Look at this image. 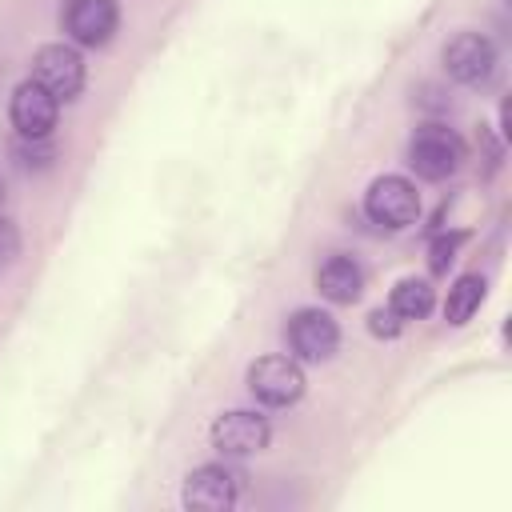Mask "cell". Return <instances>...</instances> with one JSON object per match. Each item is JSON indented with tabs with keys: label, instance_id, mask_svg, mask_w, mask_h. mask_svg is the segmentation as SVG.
<instances>
[{
	"label": "cell",
	"instance_id": "9c48e42d",
	"mask_svg": "<svg viewBox=\"0 0 512 512\" xmlns=\"http://www.w3.org/2000/svg\"><path fill=\"white\" fill-rule=\"evenodd\" d=\"M60 24L68 32V44L104 48L120 28V8H116V0H64Z\"/></svg>",
	"mask_w": 512,
	"mask_h": 512
},
{
	"label": "cell",
	"instance_id": "6da1fadb",
	"mask_svg": "<svg viewBox=\"0 0 512 512\" xmlns=\"http://www.w3.org/2000/svg\"><path fill=\"white\" fill-rule=\"evenodd\" d=\"M408 164L420 180H448L452 172H460L464 164V140L456 128L440 124V120H428L412 132L408 140Z\"/></svg>",
	"mask_w": 512,
	"mask_h": 512
},
{
	"label": "cell",
	"instance_id": "ba28073f",
	"mask_svg": "<svg viewBox=\"0 0 512 512\" xmlns=\"http://www.w3.org/2000/svg\"><path fill=\"white\" fill-rule=\"evenodd\" d=\"M8 120H12V128H16L20 140H48L52 128H56V120H60V100L44 84H36L28 76V80H20L12 88Z\"/></svg>",
	"mask_w": 512,
	"mask_h": 512
},
{
	"label": "cell",
	"instance_id": "5b68a950",
	"mask_svg": "<svg viewBox=\"0 0 512 512\" xmlns=\"http://www.w3.org/2000/svg\"><path fill=\"white\" fill-rule=\"evenodd\" d=\"M284 336H288V348H292L288 356H296L300 364L332 360L336 348H340V324L324 308H296L284 324Z\"/></svg>",
	"mask_w": 512,
	"mask_h": 512
},
{
	"label": "cell",
	"instance_id": "e0dca14e",
	"mask_svg": "<svg viewBox=\"0 0 512 512\" xmlns=\"http://www.w3.org/2000/svg\"><path fill=\"white\" fill-rule=\"evenodd\" d=\"M0 204H4V184H0Z\"/></svg>",
	"mask_w": 512,
	"mask_h": 512
},
{
	"label": "cell",
	"instance_id": "7a4b0ae2",
	"mask_svg": "<svg viewBox=\"0 0 512 512\" xmlns=\"http://www.w3.org/2000/svg\"><path fill=\"white\" fill-rule=\"evenodd\" d=\"M244 380H248L252 400L264 404V408H292L304 396V388H308L304 364L296 356H280V352L252 360Z\"/></svg>",
	"mask_w": 512,
	"mask_h": 512
},
{
	"label": "cell",
	"instance_id": "30bf717a",
	"mask_svg": "<svg viewBox=\"0 0 512 512\" xmlns=\"http://www.w3.org/2000/svg\"><path fill=\"white\" fill-rule=\"evenodd\" d=\"M444 72L464 88L488 84L496 72V44L484 32H456L444 44Z\"/></svg>",
	"mask_w": 512,
	"mask_h": 512
},
{
	"label": "cell",
	"instance_id": "2e32d148",
	"mask_svg": "<svg viewBox=\"0 0 512 512\" xmlns=\"http://www.w3.org/2000/svg\"><path fill=\"white\" fill-rule=\"evenodd\" d=\"M368 332H372L376 340H396V336L404 332V320H400L392 308H376V312L368 316Z\"/></svg>",
	"mask_w": 512,
	"mask_h": 512
},
{
	"label": "cell",
	"instance_id": "277c9868",
	"mask_svg": "<svg viewBox=\"0 0 512 512\" xmlns=\"http://www.w3.org/2000/svg\"><path fill=\"white\" fill-rule=\"evenodd\" d=\"M240 472L224 460H212V464H196L188 476H184V488H180V504L188 512H228L236 500H240Z\"/></svg>",
	"mask_w": 512,
	"mask_h": 512
},
{
	"label": "cell",
	"instance_id": "3957f363",
	"mask_svg": "<svg viewBox=\"0 0 512 512\" xmlns=\"http://www.w3.org/2000/svg\"><path fill=\"white\" fill-rule=\"evenodd\" d=\"M364 216L376 228H388V232L412 228L420 220V192H416V184L408 176H396V172L376 176L364 188Z\"/></svg>",
	"mask_w": 512,
	"mask_h": 512
},
{
	"label": "cell",
	"instance_id": "4fadbf2b",
	"mask_svg": "<svg viewBox=\"0 0 512 512\" xmlns=\"http://www.w3.org/2000/svg\"><path fill=\"white\" fill-rule=\"evenodd\" d=\"M388 308L408 324V320H424L432 308H436V288H432V280H424V276H408V280H400L396 288H392V296H388Z\"/></svg>",
	"mask_w": 512,
	"mask_h": 512
},
{
	"label": "cell",
	"instance_id": "8fae6325",
	"mask_svg": "<svg viewBox=\"0 0 512 512\" xmlns=\"http://www.w3.org/2000/svg\"><path fill=\"white\" fill-rule=\"evenodd\" d=\"M316 292L328 304H356L364 292V268L356 256L348 252H332L328 260H320L316 268Z\"/></svg>",
	"mask_w": 512,
	"mask_h": 512
},
{
	"label": "cell",
	"instance_id": "9a60e30c",
	"mask_svg": "<svg viewBox=\"0 0 512 512\" xmlns=\"http://www.w3.org/2000/svg\"><path fill=\"white\" fill-rule=\"evenodd\" d=\"M12 156H16V164L24 168V172H40V168H48L52 160H56V152H52V144L48 140H20L16 148H12Z\"/></svg>",
	"mask_w": 512,
	"mask_h": 512
},
{
	"label": "cell",
	"instance_id": "7c38bea8",
	"mask_svg": "<svg viewBox=\"0 0 512 512\" xmlns=\"http://www.w3.org/2000/svg\"><path fill=\"white\" fill-rule=\"evenodd\" d=\"M484 296H488V280H484L480 272H464V276H456L452 288H448V296H444V320L456 324V328L468 324V320L480 312Z\"/></svg>",
	"mask_w": 512,
	"mask_h": 512
},
{
	"label": "cell",
	"instance_id": "8992f818",
	"mask_svg": "<svg viewBox=\"0 0 512 512\" xmlns=\"http://www.w3.org/2000/svg\"><path fill=\"white\" fill-rule=\"evenodd\" d=\"M84 56L76 44H64V40H52V44H40L36 56H32V80L44 84L60 104L76 100L84 92Z\"/></svg>",
	"mask_w": 512,
	"mask_h": 512
},
{
	"label": "cell",
	"instance_id": "52a82bcc",
	"mask_svg": "<svg viewBox=\"0 0 512 512\" xmlns=\"http://www.w3.org/2000/svg\"><path fill=\"white\" fill-rule=\"evenodd\" d=\"M208 440L224 460H240V456L264 452L272 440V428H268V416H260L256 408H232L212 420Z\"/></svg>",
	"mask_w": 512,
	"mask_h": 512
},
{
	"label": "cell",
	"instance_id": "5bb4252c",
	"mask_svg": "<svg viewBox=\"0 0 512 512\" xmlns=\"http://www.w3.org/2000/svg\"><path fill=\"white\" fill-rule=\"evenodd\" d=\"M468 240V228H452V232H436L432 244H428V272L432 276H444L452 264H456V252L460 244Z\"/></svg>",
	"mask_w": 512,
	"mask_h": 512
}]
</instances>
